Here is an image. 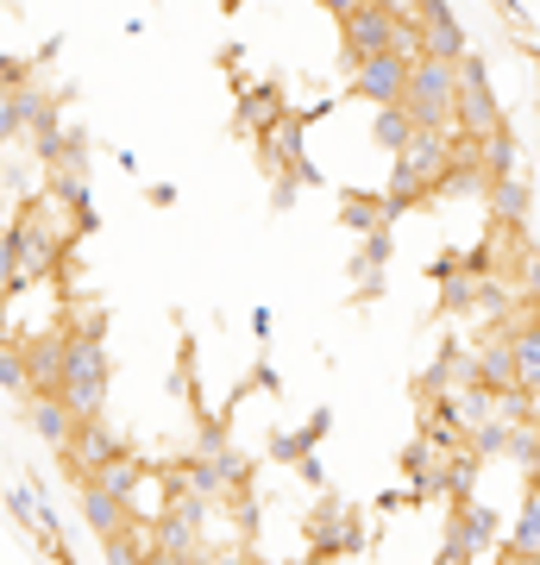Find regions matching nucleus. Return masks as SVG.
<instances>
[{"mask_svg":"<svg viewBox=\"0 0 540 565\" xmlns=\"http://www.w3.org/2000/svg\"><path fill=\"white\" fill-rule=\"evenodd\" d=\"M57 403L76 415V422H100V403H107V345H100V327H70V345H63V384Z\"/></svg>","mask_w":540,"mask_h":565,"instance_id":"1","label":"nucleus"},{"mask_svg":"<svg viewBox=\"0 0 540 565\" xmlns=\"http://www.w3.org/2000/svg\"><path fill=\"white\" fill-rule=\"evenodd\" d=\"M453 95H459V63H441V57L409 63L402 114L415 120V132H453Z\"/></svg>","mask_w":540,"mask_h":565,"instance_id":"2","label":"nucleus"},{"mask_svg":"<svg viewBox=\"0 0 540 565\" xmlns=\"http://www.w3.org/2000/svg\"><path fill=\"white\" fill-rule=\"evenodd\" d=\"M7 245H13V270H20V282H25V277L39 282V277H51V270H57L70 233L44 221L39 202H25L20 214H13V226H7Z\"/></svg>","mask_w":540,"mask_h":565,"instance_id":"3","label":"nucleus"},{"mask_svg":"<svg viewBox=\"0 0 540 565\" xmlns=\"http://www.w3.org/2000/svg\"><path fill=\"white\" fill-rule=\"evenodd\" d=\"M446 170H453V132H415V139L402 145L396 158V202H415L421 189H441Z\"/></svg>","mask_w":540,"mask_h":565,"instance_id":"4","label":"nucleus"},{"mask_svg":"<svg viewBox=\"0 0 540 565\" xmlns=\"http://www.w3.org/2000/svg\"><path fill=\"white\" fill-rule=\"evenodd\" d=\"M453 126H459V139H490V132H502L497 95H490V76H484V63H478V57H459V95H453Z\"/></svg>","mask_w":540,"mask_h":565,"instance_id":"5","label":"nucleus"},{"mask_svg":"<svg viewBox=\"0 0 540 565\" xmlns=\"http://www.w3.org/2000/svg\"><path fill=\"white\" fill-rule=\"evenodd\" d=\"M126 452H133V446L120 440V434H114V427L107 422H82V434H76V446H70V452H63V471H70V484H88V478H95L100 465H114V459H126Z\"/></svg>","mask_w":540,"mask_h":565,"instance_id":"6","label":"nucleus"},{"mask_svg":"<svg viewBox=\"0 0 540 565\" xmlns=\"http://www.w3.org/2000/svg\"><path fill=\"white\" fill-rule=\"evenodd\" d=\"M402 88H409V63L396 51H383V57H364L352 70V95L371 107H402Z\"/></svg>","mask_w":540,"mask_h":565,"instance_id":"7","label":"nucleus"},{"mask_svg":"<svg viewBox=\"0 0 540 565\" xmlns=\"http://www.w3.org/2000/svg\"><path fill=\"white\" fill-rule=\"evenodd\" d=\"M346 63H352V70H359L364 57H383V51H390V39H396V20H390V13H383L378 0H364L359 13H346Z\"/></svg>","mask_w":540,"mask_h":565,"instance_id":"8","label":"nucleus"},{"mask_svg":"<svg viewBox=\"0 0 540 565\" xmlns=\"http://www.w3.org/2000/svg\"><path fill=\"white\" fill-rule=\"evenodd\" d=\"M20 345H25V384H32V396H57L70 333H32V340H20Z\"/></svg>","mask_w":540,"mask_h":565,"instance_id":"9","label":"nucleus"},{"mask_svg":"<svg viewBox=\"0 0 540 565\" xmlns=\"http://www.w3.org/2000/svg\"><path fill=\"white\" fill-rule=\"evenodd\" d=\"M25 422H32V434H39V440L51 446L57 459L76 446V434H82V422L57 403V396H25Z\"/></svg>","mask_w":540,"mask_h":565,"instance_id":"10","label":"nucleus"},{"mask_svg":"<svg viewBox=\"0 0 540 565\" xmlns=\"http://www.w3.org/2000/svg\"><path fill=\"white\" fill-rule=\"evenodd\" d=\"M472 377H478L490 396H509V390H516V352H509V333H502V340H490L478 359H472Z\"/></svg>","mask_w":540,"mask_h":565,"instance_id":"11","label":"nucleus"},{"mask_svg":"<svg viewBox=\"0 0 540 565\" xmlns=\"http://www.w3.org/2000/svg\"><path fill=\"white\" fill-rule=\"evenodd\" d=\"M82 522L107 541V534L133 527V503H120V497H107V490H95V484H82Z\"/></svg>","mask_w":540,"mask_h":565,"instance_id":"12","label":"nucleus"},{"mask_svg":"<svg viewBox=\"0 0 540 565\" xmlns=\"http://www.w3.org/2000/svg\"><path fill=\"white\" fill-rule=\"evenodd\" d=\"M509 352H516V390L521 396H528V390L540 396V321H521L516 333H509Z\"/></svg>","mask_w":540,"mask_h":565,"instance_id":"13","label":"nucleus"},{"mask_svg":"<svg viewBox=\"0 0 540 565\" xmlns=\"http://www.w3.org/2000/svg\"><path fill=\"white\" fill-rule=\"evenodd\" d=\"M446 408H453V422H465L472 434L497 422V396H490L484 384H465V390H453V396H446Z\"/></svg>","mask_w":540,"mask_h":565,"instance_id":"14","label":"nucleus"},{"mask_svg":"<svg viewBox=\"0 0 540 565\" xmlns=\"http://www.w3.org/2000/svg\"><path fill=\"white\" fill-rule=\"evenodd\" d=\"M100 553H107V565H145V559H151V527L133 515V527L107 534V541H100Z\"/></svg>","mask_w":540,"mask_h":565,"instance_id":"15","label":"nucleus"},{"mask_svg":"<svg viewBox=\"0 0 540 565\" xmlns=\"http://www.w3.org/2000/svg\"><path fill=\"white\" fill-rule=\"evenodd\" d=\"M139 459H133V452H126V459H114V465H100L95 478H88V484L95 490H107V497H120V503H133V490H139Z\"/></svg>","mask_w":540,"mask_h":565,"instance_id":"16","label":"nucleus"},{"mask_svg":"<svg viewBox=\"0 0 540 565\" xmlns=\"http://www.w3.org/2000/svg\"><path fill=\"white\" fill-rule=\"evenodd\" d=\"M516 559H540V490L528 484V497H521V515H516Z\"/></svg>","mask_w":540,"mask_h":565,"instance_id":"17","label":"nucleus"},{"mask_svg":"<svg viewBox=\"0 0 540 565\" xmlns=\"http://www.w3.org/2000/svg\"><path fill=\"white\" fill-rule=\"evenodd\" d=\"M371 139H378L390 158H402V145L415 139V120H409L402 107H378V120H371Z\"/></svg>","mask_w":540,"mask_h":565,"instance_id":"18","label":"nucleus"},{"mask_svg":"<svg viewBox=\"0 0 540 565\" xmlns=\"http://www.w3.org/2000/svg\"><path fill=\"white\" fill-rule=\"evenodd\" d=\"M490 214L497 221H528V189L516 177H497L490 182Z\"/></svg>","mask_w":540,"mask_h":565,"instance_id":"19","label":"nucleus"},{"mask_svg":"<svg viewBox=\"0 0 540 565\" xmlns=\"http://www.w3.org/2000/svg\"><path fill=\"white\" fill-rule=\"evenodd\" d=\"M0 390L7 396H32V384H25V345L0 340Z\"/></svg>","mask_w":540,"mask_h":565,"instance_id":"20","label":"nucleus"},{"mask_svg":"<svg viewBox=\"0 0 540 565\" xmlns=\"http://www.w3.org/2000/svg\"><path fill=\"white\" fill-rule=\"evenodd\" d=\"M516 440V459L528 465V484L540 490V427H528V434H509Z\"/></svg>","mask_w":540,"mask_h":565,"instance_id":"21","label":"nucleus"},{"mask_svg":"<svg viewBox=\"0 0 540 565\" xmlns=\"http://www.w3.org/2000/svg\"><path fill=\"white\" fill-rule=\"evenodd\" d=\"M453 541H459V553H478V546L490 541V515H465V522H459V534H453Z\"/></svg>","mask_w":540,"mask_h":565,"instance_id":"22","label":"nucleus"},{"mask_svg":"<svg viewBox=\"0 0 540 565\" xmlns=\"http://www.w3.org/2000/svg\"><path fill=\"white\" fill-rule=\"evenodd\" d=\"M472 446H478V452H502V446H509V422L478 427V434H472Z\"/></svg>","mask_w":540,"mask_h":565,"instance_id":"23","label":"nucleus"},{"mask_svg":"<svg viewBox=\"0 0 540 565\" xmlns=\"http://www.w3.org/2000/svg\"><path fill=\"white\" fill-rule=\"evenodd\" d=\"M13 282H20V270H13V245H7V226H0V302L13 296Z\"/></svg>","mask_w":540,"mask_h":565,"instance_id":"24","label":"nucleus"},{"mask_svg":"<svg viewBox=\"0 0 540 565\" xmlns=\"http://www.w3.org/2000/svg\"><path fill=\"white\" fill-rule=\"evenodd\" d=\"M20 139V114H13V95L0 88V145H13Z\"/></svg>","mask_w":540,"mask_h":565,"instance_id":"25","label":"nucleus"},{"mask_svg":"<svg viewBox=\"0 0 540 565\" xmlns=\"http://www.w3.org/2000/svg\"><path fill=\"white\" fill-rule=\"evenodd\" d=\"M271 114H277V102H271V88H258V95L245 102V126H264Z\"/></svg>","mask_w":540,"mask_h":565,"instance_id":"26","label":"nucleus"},{"mask_svg":"<svg viewBox=\"0 0 540 565\" xmlns=\"http://www.w3.org/2000/svg\"><path fill=\"white\" fill-rule=\"evenodd\" d=\"M208 565H252V559H245L240 546H221V553H214V559H208Z\"/></svg>","mask_w":540,"mask_h":565,"instance_id":"27","label":"nucleus"},{"mask_svg":"<svg viewBox=\"0 0 540 565\" xmlns=\"http://www.w3.org/2000/svg\"><path fill=\"white\" fill-rule=\"evenodd\" d=\"M320 7H327V13H340V20H346V13H359L364 0H320Z\"/></svg>","mask_w":540,"mask_h":565,"instance_id":"28","label":"nucleus"},{"mask_svg":"<svg viewBox=\"0 0 540 565\" xmlns=\"http://www.w3.org/2000/svg\"><path fill=\"white\" fill-rule=\"evenodd\" d=\"M145 565H189V559H177V553H163V546H151V559Z\"/></svg>","mask_w":540,"mask_h":565,"instance_id":"29","label":"nucleus"},{"mask_svg":"<svg viewBox=\"0 0 540 565\" xmlns=\"http://www.w3.org/2000/svg\"><path fill=\"white\" fill-rule=\"evenodd\" d=\"M516 565H540V559H516Z\"/></svg>","mask_w":540,"mask_h":565,"instance_id":"30","label":"nucleus"}]
</instances>
